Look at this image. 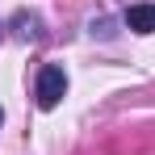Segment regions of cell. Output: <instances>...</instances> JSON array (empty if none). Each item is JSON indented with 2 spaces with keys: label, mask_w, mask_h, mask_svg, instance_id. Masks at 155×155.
<instances>
[{
  "label": "cell",
  "mask_w": 155,
  "mask_h": 155,
  "mask_svg": "<svg viewBox=\"0 0 155 155\" xmlns=\"http://www.w3.org/2000/svg\"><path fill=\"white\" fill-rule=\"evenodd\" d=\"M126 25L134 34H155V4H130L126 8Z\"/></svg>",
  "instance_id": "7a4b0ae2"
},
{
  "label": "cell",
  "mask_w": 155,
  "mask_h": 155,
  "mask_svg": "<svg viewBox=\"0 0 155 155\" xmlns=\"http://www.w3.org/2000/svg\"><path fill=\"white\" fill-rule=\"evenodd\" d=\"M63 92H67V71L59 67V63H46L42 71H38V88H34V97L42 109H54V105L63 101Z\"/></svg>",
  "instance_id": "6da1fadb"
},
{
  "label": "cell",
  "mask_w": 155,
  "mask_h": 155,
  "mask_svg": "<svg viewBox=\"0 0 155 155\" xmlns=\"http://www.w3.org/2000/svg\"><path fill=\"white\" fill-rule=\"evenodd\" d=\"M0 122H4V113H0Z\"/></svg>",
  "instance_id": "3957f363"
}]
</instances>
